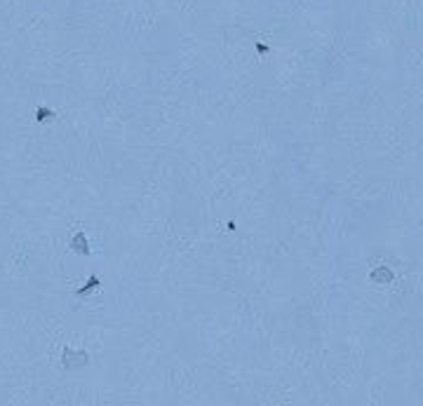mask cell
<instances>
[{
	"mask_svg": "<svg viewBox=\"0 0 423 406\" xmlns=\"http://www.w3.org/2000/svg\"><path fill=\"white\" fill-rule=\"evenodd\" d=\"M372 279H374V282H383V284H388V282H393V272H390L388 268H376V270L372 272Z\"/></svg>",
	"mask_w": 423,
	"mask_h": 406,
	"instance_id": "1",
	"label": "cell"
}]
</instances>
